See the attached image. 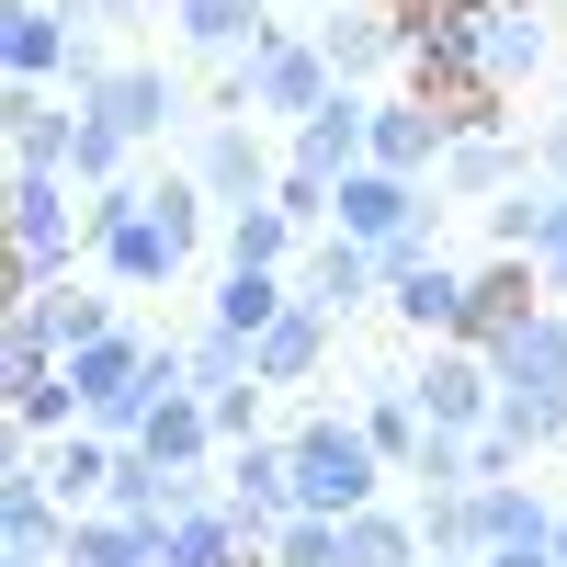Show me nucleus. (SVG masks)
<instances>
[{
  "mask_svg": "<svg viewBox=\"0 0 567 567\" xmlns=\"http://www.w3.org/2000/svg\"><path fill=\"white\" fill-rule=\"evenodd\" d=\"M284 307H296V272H239V261H227V272H216V296H205V318H216V329H239V341H261Z\"/></svg>",
  "mask_w": 567,
  "mask_h": 567,
  "instance_id": "obj_29",
  "label": "nucleus"
},
{
  "mask_svg": "<svg viewBox=\"0 0 567 567\" xmlns=\"http://www.w3.org/2000/svg\"><path fill=\"white\" fill-rule=\"evenodd\" d=\"M432 567H477V556H432Z\"/></svg>",
  "mask_w": 567,
  "mask_h": 567,
  "instance_id": "obj_44",
  "label": "nucleus"
},
{
  "mask_svg": "<svg viewBox=\"0 0 567 567\" xmlns=\"http://www.w3.org/2000/svg\"><path fill=\"white\" fill-rule=\"evenodd\" d=\"M69 182H80V194H114V182H136V148H125L114 125L80 114V136H69Z\"/></svg>",
  "mask_w": 567,
  "mask_h": 567,
  "instance_id": "obj_34",
  "label": "nucleus"
},
{
  "mask_svg": "<svg viewBox=\"0 0 567 567\" xmlns=\"http://www.w3.org/2000/svg\"><path fill=\"white\" fill-rule=\"evenodd\" d=\"M534 272H545V296L567 307V194H556V216H545V239H534Z\"/></svg>",
  "mask_w": 567,
  "mask_h": 567,
  "instance_id": "obj_37",
  "label": "nucleus"
},
{
  "mask_svg": "<svg viewBox=\"0 0 567 567\" xmlns=\"http://www.w3.org/2000/svg\"><path fill=\"white\" fill-rule=\"evenodd\" d=\"M545 307H556V296H545V272H534V261H511V250H488V261H477V296H465V341L499 352L511 329L545 318Z\"/></svg>",
  "mask_w": 567,
  "mask_h": 567,
  "instance_id": "obj_19",
  "label": "nucleus"
},
{
  "mask_svg": "<svg viewBox=\"0 0 567 567\" xmlns=\"http://www.w3.org/2000/svg\"><path fill=\"white\" fill-rule=\"evenodd\" d=\"M125 329V296L114 284H45V296H12V341H34V352H91V341H114Z\"/></svg>",
  "mask_w": 567,
  "mask_h": 567,
  "instance_id": "obj_9",
  "label": "nucleus"
},
{
  "mask_svg": "<svg viewBox=\"0 0 567 567\" xmlns=\"http://www.w3.org/2000/svg\"><path fill=\"white\" fill-rule=\"evenodd\" d=\"M318 45H329V69H341V91H363V80H386V69H409V12L386 0H341V12H318Z\"/></svg>",
  "mask_w": 567,
  "mask_h": 567,
  "instance_id": "obj_15",
  "label": "nucleus"
},
{
  "mask_svg": "<svg viewBox=\"0 0 567 567\" xmlns=\"http://www.w3.org/2000/svg\"><path fill=\"white\" fill-rule=\"evenodd\" d=\"M443 159H454V114H443V103H420V91H386V103H374V159H363V171L443 182Z\"/></svg>",
  "mask_w": 567,
  "mask_h": 567,
  "instance_id": "obj_13",
  "label": "nucleus"
},
{
  "mask_svg": "<svg viewBox=\"0 0 567 567\" xmlns=\"http://www.w3.org/2000/svg\"><path fill=\"white\" fill-rule=\"evenodd\" d=\"M284 443H296V511H318V523L374 511V499H386V477H398V465L363 443L352 409H296V420H284Z\"/></svg>",
  "mask_w": 567,
  "mask_h": 567,
  "instance_id": "obj_3",
  "label": "nucleus"
},
{
  "mask_svg": "<svg viewBox=\"0 0 567 567\" xmlns=\"http://www.w3.org/2000/svg\"><path fill=\"white\" fill-rule=\"evenodd\" d=\"M545 58H556V12H534V0H488V12H477V69H488L499 103H511V91H534Z\"/></svg>",
  "mask_w": 567,
  "mask_h": 567,
  "instance_id": "obj_16",
  "label": "nucleus"
},
{
  "mask_svg": "<svg viewBox=\"0 0 567 567\" xmlns=\"http://www.w3.org/2000/svg\"><path fill=\"white\" fill-rule=\"evenodd\" d=\"M545 216H556V182H523V194H499L477 227H488V250H511V261H534V239H545Z\"/></svg>",
  "mask_w": 567,
  "mask_h": 567,
  "instance_id": "obj_31",
  "label": "nucleus"
},
{
  "mask_svg": "<svg viewBox=\"0 0 567 567\" xmlns=\"http://www.w3.org/2000/svg\"><path fill=\"white\" fill-rule=\"evenodd\" d=\"M171 34H182V58H205V69H239L250 45L272 34V0H171Z\"/></svg>",
  "mask_w": 567,
  "mask_h": 567,
  "instance_id": "obj_21",
  "label": "nucleus"
},
{
  "mask_svg": "<svg viewBox=\"0 0 567 567\" xmlns=\"http://www.w3.org/2000/svg\"><path fill=\"white\" fill-rule=\"evenodd\" d=\"M465 296H477V272H465V261H398L386 272V318L409 329V341H465Z\"/></svg>",
  "mask_w": 567,
  "mask_h": 567,
  "instance_id": "obj_14",
  "label": "nucleus"
},
{
  "mask_svg": "<svg viewBox=\"0 0 567 567\" xmlns=\"http://www.w3.org/2000/svg\"><path fill=\"white\" fill-rule=\"evenodd\" d=\"M296 12H341V0H296Z\"/></svg>",
  "mask_w": 567,
  "mask_h": 567,
  "instance_id": "obj_43",
  "label": "nucleus"
},
{
  "mask_svg": "<svg viewBox=\"0 0 567 567\" xmlns=\"http://www.w3.org/2000/svg\"><path fill=\"white\" fill-rule=\"evenodd\" d=\"M80 114H91V125H114L125 148H136V159H148L159 136H182V125H205V114H194V91H182V69H159V58H114V80L91 91Z\"/></svg>",
  "mask_w": 567,
  "mask_h": 567,
  "instance_id": "obj_6",
  "label": "nucleus"
},
{
  "mask_svg": "<svg viewBox=\"0 0 567 567\" xmlns=\"http://www.w3.org/2000/svg\"><path fill=\"white\" fill-rule=\"evenodd\" d=\"M556 23H567V0H556Z\"/></svg>",
  "mask_w": 567,
  "mask_h": 567,
  "instance_id": "obj_45",
  "label": "nucleus"
},
{
  "mask_svg": "<svg viewBox=\"0 0 567 567\" xmlns=\"http://www.w3.org/2000/svg\"><path fill=\"white\" fill-rule=\"evenodd\" d=\"M58 12L91 34V23H136V12H148V0H58Z\"/></svg>",
  "mask_w": 567,
  "mask_h": 567,
  "instance_id": "obj_39",
  "label": "nucleus"
},
{
  "mask_svg": "<svg viewBox=\"0 0 567 567\" xmlns=\"http://www.w3.org/2000/svg\"><path fill=\"white\" fill-rule=\"evenodd\" d=\"M329 91H341V69H329L318 23H272L239 69H216V103H205V114H250V125H284V136H296Z\"/></svg>",
  "mask_w": 567,
  "mask_h": 567,
  "instance_id": "obj_2",
  "label": "nucleus"
},
{
  "mask_svg": "<svg viewBox=\"0 0 567 567\" xmlns=\"http://www.w3.org/2000/svg\"><path fill=\"white\" fill-rule=\"evenodd\" d=\"M0 69H12V91H69L80 23L58 12V0H12V12H0Z\"/></svg>",
  "mask_w": 567,
  "mask_h": 567,
  "instance_id": "obj_12",
  "label": "nucleus"
},
{
  "mask_svg": "<svg viewBox=\"0 0 567 567\" xmlns=\"http://www.w3.org/2000/svg\"><path fill=\"white\" fill-rule=\"evenodd\" d=\"M182 171L216 194V216H239V205H272V182H284V159H272V136L250 125V114H205L194 125V148H182Z\"/></svg>",
  "mask_w": 567,
  "mask_h": 567,
  "instance_id": "obj_7",
  "label": "nucleus"
},
{
  "mask_svg": "<svg viewBox=\"0 0 567 567\" xmlns=\"http://www.w3.org/2000/svg\"><path fill=\"white\" fill-rule=\"evenodd\" d=\"M91 261V194L69 171H12V296H45Z\"/></svg>",
  "mask_w": 567,
  "mask_h": 567,
  "instance_id": "obj_4",
  "label": "nucleus"
},
{
  "mask_svg": "<svg viewBox=\"0 0 567 567\" xmlns=\"http://www.w3.org/2000/svg\"><path fill=\"white\" fill-rule=\"evenodd\" d=\"M216 250L239 261V272H296L307 261V227L284 216V205H239V216H216Z\"/></svg>",
  "mask_w": 567,
  "mask_h": 567,
  "instance_id": "obj_25",
  "label": "nucleus"
},
{
  "mask_svg": "<svg viewBox=\"0 0 567 567\" xmlns=\"http://www.w3.org/2000/svg\"><path fill=\"white\" fill-rule=\"evenodd\" d=\"M216 488H227V511H239V523H250V534L272 545L284 523H296V443H284V432L239 443V454L216 465Z\"/></svg>",
  "mask_w": 567,
  "mask_h": 567,
  "instance_id": "obj_11",
  "label": "nucleus"
},
{
  "mask_svg": "<svg viewBox=\"0 0 567 567\" xmlns=\"http://www.w3.org/2000/svg\"><path fill=\"white\" fill-rule=\"evenodd\" d=\"M556 567H567V511H556Z\"/></svg>",
  "mask_w": 567,
  "mask_h": 567,
  "instance_id": "obj_42",
  "label": "nucleus"
},
{
  "mask_svg": "<svg viewBox=\"0 0 567 567\" xmlns=\"http://www.w3.org/2000/svg\"><path fill=\"white\" fill-rule=\"evenodd\" d=\"M352 420H363V443L386 454L398 477L420 465V443H432V409L409 398V374H363V398H352Z\"/></svg>",
  "mask_w": 567,
  "mask_h": 567,
  "instance_id": "obj_23",
  "label": "nucleus"
},
{
  "mask_svg": "<svg viewBox=\"0 0 567 567\" xmlns=\"http://www.w3.org/2000/svg\"><path fill=\"white\" fill-rule=\"evenodd\" d=\"M69 567H159V523H125V511H80V523H69Z\"/></svg>",
  "mask_w": 567,
  "mask_h": 567,
  "instance_id": "obj_30",
  "label": "nucleus"
},
{
  "mask_svg": "<svg viewBox=\"0 0 567 567\" xmlns=\"http://www.w3.org/2000/svg\"><path fill=\"white\" fill-rule=\"evenodd\" d=\"M341 567H432V545H420V511L409 499H374L341 523Z\"/></svg>",
  "mask_w": 567,
  "mask_h": 567,
  "instance_id": "obj_26",
  "label": "nucleus"
},
{
  "mask_svg": "<svg viewBox=\"0 0 567 567\" xmlns=\"http://www.w3.org/2000/svg\"><path fill=\"white\" fill-rule=\"evenodd\" d=\"M534 182H556V194H567V114L534 136Z\"/></svg>",
  "mask_w": 567,
  "mask_h": 567,
  "instance_id": "obj_38",
  "label": "nucleus"
},
{
  "mask_svg": "<svg viewBox=\"0 0 567 567\" xmlns=\"http://www.w3.org/2000/svg\"><path fill=\"white\" fill-rule=\"evenodd\" d=\"M488 374H499V409H511V420H545V432L567 443V307L523 318V329L488 352Z\"/></svg>",
  "mask_w": 567,
  "mask_h": 567,
  "instance_id": "obj_5",
  "label": "nucleus"
},
{
  "mask_svg": "<svg viewBox=\"0 0 567 567\" xmlns=\"http://www.w3.org/2000/svg\"><path fill=\"white\" fill-rule=\"evenodd\" d=\"M523 182H534V136H511V125H465L432 194H443V205H477V216H488L499 194H523Z\"/></svg>",
  "mask_w": 567,
  "mask_h": 567,
  "instance_id": "obj_10",
  "label": "nucleus"
},
{
  "mask_svg": "<svg viewBox=\"0 0 567 567\" xmlns=\"http://www.w3.org/2000/svg\"><path fill=\"white\" fill-rule=\"evenodd\" d=\"M409 398L432 409V432H465V443H477L488 420H499V374H488V352H477V341H420Z\"/></svg>",
  "mask_w": 567,
  "mask_h": 567,
  "instance_id": "obj_8",
  "label": "nucleus"
},
{
  "mask_svg": "<svg viewBox=\"0 0 567 567\" xmlns=\"http://www.w3.org/2000/svg\"><path fill=\"white\" fill-rule=\"evenodd\" d=\"M545 443H556V432H545V420H511V409H499V420H488V432H477V443H465V454H477V488H488V477H523V465H534Z\"/></svg>",
  "mask_w": 567,
  "mask_h": 567,
  "instance_id": "obj_32",
  "label": "nucleus"
},
{
  "mask_svg": "<svg viewBox=\"0 0 567 567\" xmlns=\"http://www.w3.org/2000/svg\"><path fill=\"white\" fill-rule=\"evenodd\" d=\"M0 136H12V171H69L80 103L69 91H12V103H0Z\"/></svg>",
  "mask_w": 567,
  "mask_h": 567,
  "instance_id": "obj_24",
  "label": "nucleus"
},
{
  "mask_svg": "<svg viewBox=\"0 0 567 567\" xmlns=\"http://www.w3.org/2000/svg\"><path fill=\"white\" fill-rule=\"evenodd\" d=\"M114 465H125V443H103V432H58V443H45V488H58L69 511H103V499H114Z\"/></svg>",
  "mask_w": 567,
  "mask_h": 567,
  "instance_id": "obj_28",
  "label": "nucleus"
},
{
  "mask_svg": "<svg viewBox=\"0 0 567 567\" xmlns=\"http://www.w3.org/2000/svg\"><path fill=\"white\" fill-rule=\"evenodd\" d=\"M477 567H556V545H499V556H477Z\"/></svg>",
  "mask_w": 567,
  "mask_h": 567,
  "instance_id": "obj_40",
  "label": "nucleus"
},
{
  "mask_svg": "<svg viewBox=\"0 0 567 567\" xmlns=\"http://www.w3.org/2000/svg\"><path fill=\"white\" fill-rule=\"evenodd\" d=\"M182 363H194V398H216V386H250V341L239 329H194V341H182Z\"/></svg>",
  "mask_w": 567,
  "mask_h": 567,
  "instance_id": "obj_35",
  "label": "nucleus"
},
{
  "mask_svg": "<svg viewBox=\"0 0 567 567\" xmlns=\"http://www.w3.org/2000/svg\"><path fill=\"white\" fill-rule=\"evenodd\" d=\"M556 511H567V499H545L534 477H488V488H477V534H488V556H499V545H556Z\"/></svg>",
  "mask_w": 567,
  "mask_h": 567,
  "instance_id": "obj_27",
  "label": "nucleus"
},
{
  "mask_svg": "<svg viewBox=\"0 0 567 567\" xmlns=\"http://www.w3.org/2000/svg\"><path fill=\"white\" fill-rule=\"evenodd\" d=\"M284 159L296 171H318V182H352L363 159H374V91H329V103L284 136Z\"/></svg>",
  "mask_w": 567,
  "mask_h": 567,
  "instance_id": "obj_17",
  "label": "nucleus"
},
{
  "mask_svg": "<svg viewBox=\"0 0 567 567\" xmlns=\"http://www.w3.org/2000/svg\"><path fill=\"white\" fill-rule=\"evenodd\" d=\"M398 12H477V0H398Z\"/></svg>",
  "mask_w": 567,
  "mask_h": 567,
  "instance_id": "obj_41",
  "label": "nucleus"
},
{
  "mask_svg": "<svg viewBox=\"0 0 567 567\" xmlns=\"http://www.w3.org/2000/svg\"><path fill=\"white\" fill-rule=\"evenodd\" d=\"M420 511V545L432 556H488V534H477V488H443V499H409Z\"/></svg>",
  "mask_w": 567,
  "mask_h": 567,
  "instance_id": "obj_33",
  "label": "nucleus"
},
{
  "mask_svg": "<svg viewBox=\"0 0 567 567\" xmlns=\"http://www.w3.org/2000/svg\"><path fill=\"white\" fill-rule=\"evenodd\" d=\"M329 341H341V318L296 296V307L250 341V374H261V386H318V374H329Z\"/></svg>",
  "mask_w": 567,
  "mask_h": 567,
  "instance_id": "obj_20",
  "label": "nucleus"
},
{
  "mask_svg": "<svg viewBox=\"0 0 567 567\" xmlns=\"http://www.w3.org/2000/svg\"><path fill=\"white\" fill-rule=\"evenodd\" d=\"M296 296L307 307H329V318H363V307H386V250H363V239H307V261H296Z\"/></svg>",
  "mask_w": 567,
  "mask_h": 567,
  "instance_id": "obj_18",
  "label": "nucleus"
},
{
  "mask_svg": "<svg viewBox=\"0 0 567 567\" xmlns=\"http://www.w3.org/2000/svg\"><path fill=\"white\" fill-rule=\"evenodd\" d=\"M205 227H216V194L194 171H159V182L136 171L114 194H91V272H103L114 296H171V284L194 272Z\"/></svg>",
  "mask_w": 567,
  "mask_h": 567,
  "instance_id": "obj_1",
  "label": "nucleus"
},
{
  "mask_svg": "<svg viewBox=\"0 0 567 567\" xmlns=\"http://www.w3.org/2000/svg\"><path fill=\"white\" fill-rule=\"evenodd\" d=\"M159 567H261V534L227 511V488L216 499H194L182 523H159Z\"/></svg>",
  "mask_w": 567,
  "mask_h": 567,
  "instance_id": "obj_22",
  "label": "nucleus"
},
{
  "mask_svg": "<svg viewBox=\"0 0 567 567\" xmlns=\"http://www.w3.org/2000/svg\"><path fill=\"white\" fill-rule=\"evenodd\" d=\"M261 567H341V523H318V511H296L272 545H261Z\"/></svg>",
  "mask_w": 567,
  "mask_h": 567,
  "instance_id": "obj_36",
  "label": "nucleus"
}]
</instances>
